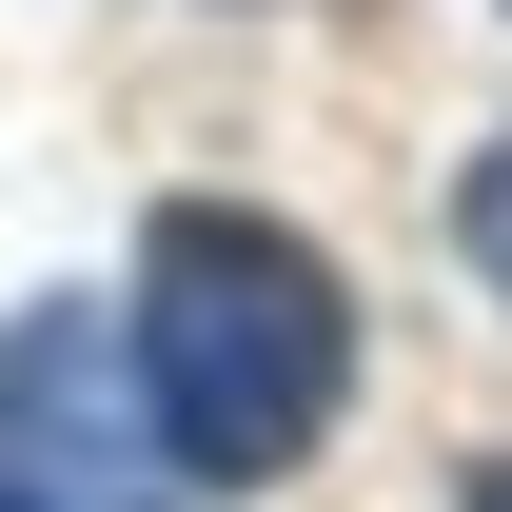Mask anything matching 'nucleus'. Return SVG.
Wrapping results in <instances>:
<instances>
[{
    "label": "nucleus",
    "mask_w": 512,
    "mask_h": 512,
    "mask_svg": "<svg viewBox=\"0 0 512 512\" xmlns=\"http://www.w3.org/2000/svg\"><path fill=\"white\" fill-rule=\"evenodd\" d=\"M119 394H138L178 493H276L335 434V394H355L335 256L296 217H256V197H178L138 237V296H119Z\"/></svg>",
    "instance_id": "1"
},
{
    "label": "nucleus",
    "mask_w": 512,
    "mask_h": 512,
    "mask_svg": "<svg viewBox=\"0 0 512 512\" xmlns=\"http://www.w3.org/2000/svg\"><path fill=\"white\" fill-rule=\"evenodd\" d=\"M0 512H158L119 434V355L99 316H20L0 335Z\"/></svg>",
    "instance_id": "2"
},
{
    "label": "nucleus",
    "mask_w": 512,
    "mask_h": 512,
    "mask_svg": "<svg viewBox=\"0 0 512 512\" xmlns=\"http://www.w3.org/2000/svg\"><path fill=\"white\" fill-rule=\"evenodd\" d=\"M453 237H473V276H493V296H512V138H493V158H473V178H453Z\"/></svg>",
    "instance_id": "3"
},
{
    "label": "nucleus",
    "mask_w": 512,
    "mask_h": 512,
    "mask_svg": "<svg viewBox=\"0 0 512 512\" xmlns=\"http://www.w3.org/2000/svg\"><path fill=\"white\" fill-rule=\"evenodd\" d=\"M473 512H512V473H473Z\"/></svg>",
    "instance_id": "4"
}]
</instances>
